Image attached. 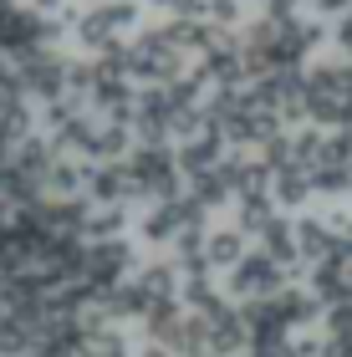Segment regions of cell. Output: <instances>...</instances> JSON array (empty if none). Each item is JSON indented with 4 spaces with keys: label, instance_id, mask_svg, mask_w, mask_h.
Wrapping results in <instances>:
<instances>
[{
    "label": "cell",
    "instance_id": "ba28073f",
    "mask_svg": "<svg viewBox=\"0 0 352 357\" xmlns=\"http://www.w3.org/2000/svg\"><path fill=\"white\" fill-rule=\"evenodd\" d=\"M15 72H21V87H26V97H31V102H41V107L72 92V61L61 56L56 46H46V52L26 56Z\"/></svg>",
    "mask_w": 352,
    "mask_h": 357
},
{
    "label": "cell",
    "instance_id": "e0dca14e",
    "mask_svg": "<svg viewBox=\"0 0 352 357\" xmlns=\"http://www.w3.org/2000/svg\"><path fill=\"white\" fill-rule=\"evenodd\" d=\"M87 357H138V342L128 337V321H107V327L87 332Z\"/></svg>",
    "mask_w": 352,
    "mask_h": 357
},
{
    "label": "cell",
    "instance_id": "7a4b0ae2",
    "mask_svg": "<svg viewBox=\"0 0 352 357\" xmlns=\"http://www.w3.org/2000/svg\"><path fill=\"white\" fill-rule=\"evenodd\" d=\"M189 61H194V56H189V52L169 36L164 26H148V31H138V36L128 41V77H133L138 87H164V82H179V77L194 72Z\"/></svg>",
    "mask_w": 352,
    "mask_h": 357
},
{
    "label": "cell",
    "instance_id": "ffe728a7",
    "mask_svg": "<svg viewBox=\"0 0 352 357\" xmlns=\"http://www.w3.org/2000/svg\"><path fill=\"white\" fill-rule=\"evenodd\" d=\"M199 21H210L215 31H245V0H204V15Z\"/></svg>",
    "mask_w": 352,
    "mask_h": 357
},
{
    "label": "cell",
    "instance_id": "9c48e42d",
    "mask_svg": "<svg viewBox=\"0 0 352 357\" xmlns=\"http://www.w3.org/2000/svg\"><path fill=\"white\" fill-rule=\"evenodd\" d=\"M281 21V31H276V67L286 72V67H301L316 46L327 41V26L322 21H307V15H276Z\"/></svg>",
    "mask_w": 352,
    "mask_h": 357
},
{
    "label": "cell",
    "instance_id": "30bf717a",
    "mask_svg": "<svg viewBox=\"0 0 352 357\" xmlns=\"http://www.w3.org/2000/svg\"><path fill=\"white\" fill-rule=\"evenodd\" d=\"M296 245H301V266L316 271L337 255V230L327 215H296Z\"/></svg>",
    "mask_w": 352,
    "mask_h": 357
},
{
    "label": "cell",
    "instance_id": "44dd1931",
    "mask_svg": "<svg viewBox=\"0 0 352 357\" xmlns=\"http://www.w3.org/2000/svg\"><path fill=\"white\" fill-rule=\"evenodd\" d=\"M316 15H327V21H342V15L352 10V0H312Z\"/></svg>",
    "mask_w": 352,
    "mask_h": 357
},
{
    "label": "cell",
    "instance_id": "277c9868",
    "mask_svg": "<svg viewBox=\"0 0 352 357\" xmlns=\"http://www.w3.org/2000/svg\"><path fill=\"white\" fill-rule=\"evenodd\" d=\"M194 225H210V209H204L194 194H174V199H158V204H143V215L133 220V240L143 250H174L184 230Z\"/></svg>",
    "mask_w": 352,
    "mask_h": 357
},
{
    "label": "cell",
    "instance_id": "2e32d148",
    "mask_svg": "<svg viewBox=\"0 0 352 357\" xmlns=\"http://www.w3.org/2000/svg\"><path fill=\"white\" fill-rule=\"evenodd\" d=\"M276 215H281V204L270 199V189H255V194H240V199H235V220L230 225H240L250 240H261L266 225L276 220Z\"/></svg>",
    "mask_w": 352,
    "mask_h": 357
},
{
    "label": "cell",
    "instance_id": "5b68a950",
    "mask_svg": "<svg viewBox=\"0 0 352 357\" xmlns=\"http://www.w3.org/2000/svg\"><path fill=\"white\" fill-rule=\"evenodd\" d=\"M123 164H128V174H133V194H138L143 204L174 199V194H179V184H184L179 153H174L169 143H138Z\"/></svg>",
    "mask_w": 352,
    "mask_h": 357
},
{
    "label": "cell",
    "instance_id": "ac0fdd59",
    "mask_svg": "<svg viewBox=\"0 0 352 357\" xmlns=\"http://www.w3.org/2000/svg\"><path fill=\"white\" fill-rule=\"evenodd\" d=\"M118 235H133V215H128V204H92L87 240H118Z\"/></svg>",
    "mask_w": 352,
    "mask_h": 357
},
{
    "label": "cell",
    "instance_id": "8fae6325",
    "mask_svg": "<svg viewBox=\"0 0 352 357\" xmlns=\"http://www.w3.org/2000/svg\"><path fill=\"white\" fill-rule=\"evenodd\" d=\"M87 199L92 204H138L133 174H128L123 158H118V164H92V174H87Z\"/></svg>",
    "mask_w": 352,
    "mask_h": 357
},
{
    "label": "cell",
    "instance_id": "8992f818",
    "mask_svg": "<svg viewBox=\"0 0 352 357\" xmlns=\"http://www.w3.org/2000/svg\"><path fill=\"white\" fill-rule=\"evenodd\" d=\"M291 286V271L276 266L266 250H250L230 275H225V296L230 301H266V296H281Z\"/></svg>",
    "mask_w": 352,
    "mask_h": 357
},
{
    "label": "cell",
    "instance_id": "cb8c5ba5",
    "mask_svg": "<svg viewBox=\"0 0 352 357\" xmlns=\"http://www.w3.org/2000/svg\"><path fill=\"white\" fill-rule=\"evenodd\" d=\"M138 357H174L164 342H148V337H143V342H138Z\"/></svg>",
    "mask_w": 352,
    "mask_h": 357
},
{
    "label": "cell",
    "instance_id": "7402d4cb",
    "mask_svg": "<svg viewBox=\"0 0 352 357\" xmlns=\"http://www.w3.org/2000/svg\"><path fill=\"white\" fill-rule=\"evenodd\" d=\"M26 6H31V10H41V15H52V21H56V15H61V6H67V0H26Z\"/></svg>",
    "mask_w": 352,
    "mask_h": 357
},
{
    "label": "cell",
    "instance_id": "7c38bea8",
    "mask_svg": "<svg viewBox=\"0 0 352 357\" xmlns=\"http://www.w3.org/2000/svg\"><path fill=\"white\" fill-rule=\"evenodd\" d=\"M204 255H210V266L220 275H230L250 255V235L240 230V225H210V235H204Z\"/></svg>",
    "mask_w": 352,
    "mask_h": 357
},
{
    "label": "cell",
    "instance_id": "5bb4252c",
    "mask_svg": "<svg viewBox=\"0 0 352 357\" xmlns=\"http://www.w3.org/2000/svg\"><path fill=\"white\" fill-rule=\"evenodd\" d=\"M312 194H316L312 169H307V164H296V158H291V164H281L276 174H270V199H276L281 209H301V204L312 199Z\"/></svg>",
    "mask_w": 352,
    "mask_h": 357
},
{
    "label": "cell",
    "instance_id": "4316f807",
    "mask_svg": "<svg viewBox=\"0 0 352 357\" xmlns=\"http://www.w3.org/2000/svg\"><path fill=\"white\" fill-rule=\"evenodd\" d=\"M0 357H6V342H0Z\"/></svg>",
    "mask_w": 352,
    "mask_h": 357
},
{
    "label": "cell",
    "instance_id": "d4e9b609",
    "mask_svg": "<svg viewBox=\"0 0 352 357\" xmlns=\"http://www.w3.org/2000/svg\"><path fill=\"white\" fill-rule=\"evenodd\" d=\"M194 6H199V15H204V0H194Z\"/></svg>",
    "mask_w": 352,
    "mask_h": 357
},
{
    "label": "cell",
    "instance_id": "6da1fadb",
    "mask_svg": "<svg viewBox=\"0 0 352 357\" xmlns=\"http://www.w3.org/2000/svg\"><path fill=\"white\" fill-rule=\"evenodd\" d=\"M143 0H102V6H87L72 15V41L82 46L87 56H102L113 52V46H128L143 31Z\"/></svg>",
    "mask_w": 352,
    "mask_h": 357
},
{
    "label": "cell",
    "instance_id": "d6986e66",
    "mask_svg": "<svg viewBox=\"0 0 352 357\" xmlns=\"http://www.w3.org/2000/svg\"><path fill=\"white\" fill-rule=\"evenodd\" d=\"M189 194L204 204V209H215V204H235V184H230V174H225V164H215V169H204V174H194L189 178Z\"/></svg>",
    "mask_w": 352,
    "mask_h": 357
},
{
    "label": "cell",
    "instance_id": "603a6c76",
    "mask_svg": "<svg viewBox=\"0 0 352 357\" xmlns=\"http://www.w3.org/2000/svg\"><path fill=\"white\" fill-rule=\"evenodd\" d=\"M301 0H266V15H296Z\"/></svg>",
    "mask_w": 352,
    "mask_h": 357
},
{
    "label": "cell",
    "instance_id": "484cf974",
    "mask_svg": "<svg viewBox=\"0 0 352 357\" xmlns=\"http://www.w3.org/2000/svg\"><path fill=\"white\" fill-rule=\"evenodd\" d=\"M87 6H102V0H87Z\"/></svg>",
    "mask_w": 352,
    "mask_h": 357
},
{
    "label": "cell",
    "instance_id": "4fadbf2b",
    "mask_svg": "<svg viewBox=\"0 0 352 357\" xmlns=\"http://www.w3.org/2000/svg\"><path fill=\"white\" fill-rule=\"evenodd\" d=\"M210 352L215 357H250V327H245L235 301L220 317H210Z\"/></svg>",
    "mask_w": 352,
    "mask_h": 357
},
{
    "label": "cell",
    "instance_id": "9a60e30c",
    "mask_svg": "<svg viewBox=\"0 0 352 357\" xmlns=\"http://www.w3.org/2000/svg\"><path fill=\"white\" fill-rule=\"evenodd\" d=\"M255 245H261V250H266V255H270L276 266H286V271H296V266H301V245H296V220H291V215H276V220L266 225V235L255 240Z\"/></svg>",
    "mask_w": 352,
    "mask_h": 357
},
{
    "label": "cell",
    "instance_id": "3957f363",
    "mask_svg": "<svg viewBox=\"0 0 352 357\" xmlns=\"http://www.w3.org/2000/svg\"><path fill=\"white\" fill-rule=\"evenodd\" d=\"M307 123L352 128V61H312L307 67Z\"/></svg>",
    "mask_w": 352,
    "mask_h": 357
},
{
    "label": "cell",
    "instance_id": "52a82bcc",
    "mask_svg": "<svg viewBox=\"0 0 352 357\" xmlns=\"http://www.w3.org/2000/svg\"><path fill=\"white\" fill-rule=\"evenodd\" d=\"M138 261V240L133 235H118V240H87V266H82V281H92L98 291H113L133 275Z\"/></svg>",
    "mask_w": 352,
    "mask_h": 357
}]
</instances>
